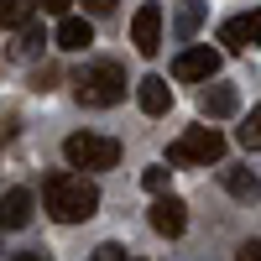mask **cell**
<instances>
[{
	"instance_id": "7c38bea8",
	"label": "cell",
	"mask_w": 261,
	"mask_h": 261,
	"mask_svg": "<svg viewBox=\"0 0 261 261\" xmlns=\"http://www.w3.org/2000/svg\"><path fill=\"white\" fill-rule=\"evenodd\" d=\"M53 42H58L63 53H84V47L94 42V27H89V16H68V21H58Z\"/></svg>"
},
{
	"instance_id": "277c9868",
	"label": "cell",
	"mask_w": 261,
	"mask_h": 261,
	"mask_svg": "<svg viewBox=\"0 0 261 261\" xmlns=\"http://www.w3.org/2000/svg\"><path fill=\"white\" fill-rule=\"evenodd\" d=\"M63 157L68 167H115L120 162V141L115 136H94V130H73L68 141H63Z\"/></svg>"
},
{
	"instance_id": "2e32d148",
	"label": "cell",
	"mask_w": 261,
	"mask_h": 261,
	"mask_svg": "<svg viewBox=\"0 0 261 261\" xmlns=\"http://www.w3.org/2000/svg\"><path fill=\"white\" fill-rule=\"evenodd\" d=\"M32 11H37V0H11V6L0 11V27H16V32H21V27H32V21H37Z\"/></svg>"
},
{
	"instance_id": "9a60e30c",
	"label": "cell",
	"mask_w": 261,
	"mask_h": 261,
	"mask_svg": "<svg viewBox=\"0 0 261 261\" xmlns=\"http://www.w3.org/2000/svg\"><path fill=\"white\" fill-rule=\"evenodd\" d=\"M225 188L235 193V199H256V193H261V183H256L251 167H225Z\"/></svg>"
},
{
	"instance_id": "7a4b0ae2",
	"label": "cell",
	"mask_w": 261,
	"mask_h": 261,
	"mask_svg": "<svg viewBox=\"0 0 261 261\" xmlns=\"http://www.w3.org/2000/svg\"><path fill=\"white\" fill-rule=\"evenodd\" d=\"M73 94H79V105H89V110H110V105L125 99V73L115 63H84L73 73Z\"/></svg>"
},
{
	"instance_id": "484cf974",
	"label": "cell",
	"mask_w": 261,
	"mask_h": 261,
	"mask_svg": "<svg viewBox=\"0 0 261 261\" xmlns=\"http://www.w3.org/2000/svg\"><path fill=\"white\" fill-rule=\"evenodd\" d=\"M6 6H11V0H0V11H6Z\"/></svg>"
},
{
	"instance_id": "603a6c76",
	"label": "cell",
	"mask_w": 261,
	"mask_h": 261,
	"mask_svg": "<svg viewBox=\"0 0 261 261\" xmlns=\"http://www.w3.org/2000/svg\"><path fill=\"white\" fill-rule=\"evenodd\" d=\"M84 11H89V16H110L115 0H84Z\"/></svg>"
},
{
	"instance_id": "6da1fadb",
	"label": "cell",
	"mask_w": 261,
	"mask_h": 261,
	"mask_svg": "<svg viewBox=\"0 0 261 261\" xmlns=\"http://www.w3.org/2000/svg\"><path fill=\"white\" fill-rule=\"evenodd\" d=\"M42 199H47V214L58 225H84V220H94V209H99V188L84 178V172H53L47 188H42Z\"/></svg>"
},
{
	"instance_id": "ffe728a7",
	"label": "cell",
	"mask_w": 261,
	"mask_h": 261,
	"mask_svg": "<svg viewBox=\"0 0 261 261\" xmlns=\"http://www.w3.org/2000/svg\"><path fill=\"white\" fill-rule=\"evenodd\" d=\"M89 261H130V256H125V246L105 241V246H94V256H89Z\"/></svg>"
},
{
	"instance_id": "8992f818",
	"label": "cell",
	"mask_w": 261,
	"mask_h": 261,
	"mask_svg": "<svg viewBox=\"0 0 261 261\" xmlns=\"http://www.w3.org/2000/svg\"><path fill=\"white\" fill-rule=\"evenodd\" d=\"M130 42H136L141 58H157L162 53V6H141L136 21H130Z\"/></svg>"
},
{
	"instance_id": "ba28073f",
	"label": "cell",
	"mask_w": 261,
	"mask_h": 261,
	"mask_svg": "<svg viewBox=\"0 0 261 261\" xmlns=\"http://www.w3.org/2000/svg\"><path fill=\"white\" fill-rule=\"evenodd\" d=\"M146 220H151V230H157V235H167V241H172V235L188 230V209H183V199H172V193H167V199H157V204L146 209Z\"/></svg>"
},
{
	"instance_id": "9c48e42d",
	"label": "cell",
	"mask_w": 261,
	"mask_h": 261,
	"mask_svg": "<svg viewBox=\"0 0 261 261\" xmlns=\"http://www.w3.org/2000/svg\"><path fill=\"white\" fill-rule=\"evenodd\" d=\"M27 225H32V193L6 188L0 193V230H27Z\"/></svg>"
},
{
	"instance_id": "cb8c5ba5",
	"label": "cell",
	"mask_w": 261,
	"mask_h": 261,
	"mask_svg": "<svg viewBox=\"0 0 261 261\" xmlns=\"http://www.w3.org/2000/svg\"><path fill=\"white\" fill-rule=\"evenodd\" d=\"M241 261H261V246H256V241H246V246H241Z\"/></svg>"
},
{
	"instance_id": "d4e9b609",
	"label": "cell",
	"mask_w": 261,
	"mask_h": 261,
	"mask_svg": "<svg viewBox=\"0 0 261 261\" xmlns=\"http://www.w3.org/2000/svg\"><path fill=\"white\" fill-rule=\"evenodd\" d=\"M11 261H42V256H37V251H21V256H11Z\"/></svg>"
},
{
	"instance_id": "8fae6325",
	"label": "cell",
	"mask_w": 261,
	"mask_h": 261,
	"mask_svg": "<svg viewBox=\"0 0 261 261\" xmlns=\"http://www.w3.org/2000/svg\"><path fill=\"white\" fill-rule=\"evenodd\" d=\"M136 99H141L146 115H167V105H172V84H167L162 73H146V79L136 84Z\"/></svg>"
},
{
	"instance_id": "e0dca14e",
	"label": "cell",
	"mask_w": 261,
	"mask_h": 261,
	"mask_svg": "<svg viewBox=\"0 0 261 261\" xmlns=\"http://www.w3.org/2000/svg\"><path fill=\"white\" fill-rule=\"evenodd\" d=\"M235 136H241V146H246V151H261V105L246 115V125L235 130Z\"/></svg>"
},
{
	"instance_id": "44dd1931",
	"label": "cell",
	"mask_w": 261,
	"mask_h": 261,
	"mask_svg": "<svg viewBox=\"0 0 261 261\" xmlns=\"http://www.w3.org/2000/svg\"><path fill=\"white\" fill-rule=\"evenodd\" d=\"M37 6L47 11V16H58V21H68V6H73V0H37Z\"/></svg>"
},
{
	"instance_id": "5b68a950",
	"label": "cell",
	"mask_w": 261,
	"mask_h": 261,
	"mask_svg": "<svg viewBox=\"0 0 261 261\" xmlns=\"http://www.w3.org/2000/svg\"><path fill=\"white\" fill-rule=\"evenodd\" d=\"M214 73H220V53L214 47H183L172 58V79H183V84H209Z\"/></svg>"
},
{
	"instance_id": "52a82bcc",
	"label": "cell",
	"mask_w": 261,
	"mask_h": 261,
	"mask_svg": "<svg viewBox=\"0 0 261 261\" xmlns=\"http://www.w3.org/2000/svg\"><path fill=\"white\" fill-rule=\"evenodd\" d=\"M220 42H225V47H235V53H251V47H261V11L230 16L225 27H220Z\"/></svg>"
},
{
	"instance_id": "ac0fdd59",
	"label": "cell",
	"mask_w": 261,
	"mask_h": 261,
	"mask_svg": "<svg viewBox=\"0 0 261 261\" xmlns=\"http://www.w3.org/2000/svg\"><path fill=\"white\" fill-rule=\"evenodd\" d=\"M167 178H172V167H146V172H141L146 193H157V199H167Z\"/></svg>"
},
{
	"instance_id": "5bb4252c",
	"label": "cell",
	"mask_w": 261,
	"mask_h": 261,
	"mask_svg": "<svg viewBox=\"0 0 261 261\" xmlns=\"http://www.w3.org/2000/svg\"><path fill=\"white\" fill-rule=\"evenodd\" d=\"M204 27V0H178V16H172V32H178L183 42L193 37V32H199Z\"/></svg>"
},
{
	"instance_id": "30bf717a",
	"label": "cell",
	"mask_w": 261,
	"mask_h": 261,
	"mask_svg": "<svg viewBox=\"0 0 261 261\" xmlns=\"http://www.w3.org/2000/svg\"><path fill=\"white\" fill-rule=\"evenodd\" d=\"M199 110H204L209 120L235 115V110H241V94H235V84H209V89L199 94Z\"/></svg>"
},
{
	"instance_id": "4fadbf2b",
	"label": "cell",
	"mask_w": 261,
	"mask_h": 261,
	"mask_svg": "<svg viewBox=\"0 0 261 261\" xmlns=\"http://www.w3.org/2000/svg\"><path fill=\"white\" fill-rule=\"evenodd\" d=\"M47 42H53V37L42 32V21H32V27H21V32H16V42H11V58H16V63H37Z\"/></svg>"
},
{
	"instance_id": "7402d4cb",
	"label": "cell",
	"mask_w": 261,
	"mask_h": 261,
	"mask_svg": "<svg viewBox=\"0 0 261 261\" xmlns=\"http://www.w3.org/2000/svg\"><path fill=\"white\" fill-rule=\"evenodd\" d=\"M16 136V110H0V141Z\"/></svg>"
},
{
	"instance_id": "d6986e66",
	"label": "cell",
	"mask_w": 261,
	"mask_h": 261,
	"mask_svg": "<svg viewBox=\"0 0 261 261\" xmlns=\"http://www.w3.org/2000/svg\"><path fill=\"white\" fill-rule=\"evenodd\" d=\"M58 79H63V73L53 68V63H42V68H37V79H32V89H37V94H47V89H58Z\"/></svg>"
},
{
	"instance_id": "3957f363",
	"label": "cell",
	"mask_w": 261,
	"mask_h": 261,
	"mask_svg": "<svg viewBox=\"0 0 261 261\" xmlns=\"http://www.w3.org/2000/svg\"><path fill=\"white\" fill-rule=\"evenodd\" d=\"M220 157H225V136L214 125H193V130H183V136L167 146V162L172 167H209Z\"/></svg>"
}]
</instances>
